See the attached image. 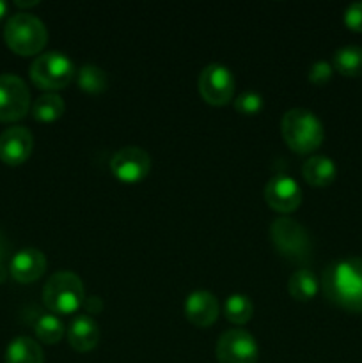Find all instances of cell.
<instances>
[{"mask_svg":"<svg viewBox=\"0 0 362 363\" xmlns=\"http://www.w3.org/2000/svg\"><path fill=\"white\" fill-rule=\"evenodd\" d=\"M41 346L31 337H16L6 350V363H43Z\"/></svg>","mask_w":362,"mask_h":363,"instance_id":"17","label":"cell"},{"mask_svg":"<svg viewBox=\"0 0 362 363\" xmlns=\"http://www.w3.org/2000/svg\"><path fill=\"white\" fill-rule=\"evenodd\" d=\"M46 272V257L38 248H25L13 255L9 262V273L16 282L32 284Z\"/></svg>","mask_w":362,"mask_h":363,"instance_id":"14","label":"cell"},{"mask_svg":"<svg viewBox=\"0 0 362 363\" xmlns=\"http://www.w3.org/2000/svg\"><path fill=\"white\" fill-rule=\"evenodd\" d=\"M234 89H236L234 74L224 64H208L199 74V92L209 105H227L234 98Z\"/></svg>","mask_w":362,"mask_h":363,"instance_id":"7","label":"cell"},{"mask_svg":"<svg viewBox=\"0 0 362 363\" xmlns=\"http://www.w3.org/2000/svg\"><path fill=\"white\" fill-rule=\"evenodd\" d=\"M344 25L353 32H362V0L351 2L344 9Z\"/></svg>","mask_w":362,"mask_h":363,"instance_id":"26","label":"cell"},{"mask_svg":"<svg viewBox=\"0 0 362 363\" xmlns=\"http://www.w3.org/2000/svg\"><path fill=\"white\" fill-rule=\"evenodd\" d=\"M259 347L254 335L247 330L233 328L220 335L216 342V360L219 363H256Z\"/></svg>","mask_w":362,"mask_h":363,"instance_id":"9","label":"cell"},{"mask_svg":"<svg viewBox=\"0 0 362 363\" xmlns=\"http://www.w3.org/2000/svg\"><path fill=\"white\" fill-rule=\"evenodd\" d=\"M66 110L64 99L55 92H46V94L39 96L32 105V116L39 123H53V121L60 119Z\"/></svg>","mask_w":362,"mask_h":363,"instance_id":"21","label":"cell"},{"mask_svg":"<svg viewBox=\"0 0 362 363\" xmlns=\"http://www.w3.org/2000/svg\"><path fill=\"white\" fill-rule=\"evenodd\" d=\"M270 236L277 252L290 261L305 262L311 257V238L305 227L297 220L287 218V216L277 218L270 227Z\"/></svg>","mask_w":362,"mask_h":363,"instance_id":"5","label":"cell"},{"mask_svg":"<svg viewBox=\"0 0 362 363\" xmlns=\"http://www.w3.org/2000/svg\"><path fill=\"white\" fill-rule=\"evenodd\" d=\"M7 9H9V6H7L6 2H2V0H0V20H2V18L6 16Z\"/></svg>","mask_w":362,"mask_h":363,"instance_id":"30","label":"cell"},{"mask_svg":"<svg viewBox=\"0 0 362 363\" xmlns=\"http://www.w3.org/2000/svg\"><path fill=\"white\" fill-rule=\"evenodd\" d=\"M327 300L348 312L362 314V257L330 262L322 277Z\"/></svg>","mask_w":362,"mask_h":363,"instance_id":"1","label":"cell"},{"mask_svg":"<svg viewBox=\"0 0 362 363\" xmlns=\"http://www.w3.org/2000/svg\"><path fill=\"white\" fill-rule=\"evenodd\" d=\"M7 254H9V245H7L6 236L0 233V284H2L7 277V269H6Z\"/></svg>","mask_w":362,"mask_h":363,"instance_id":"27","label":"cell"},{"mask_svg":"<svg viewBox=\"0 0 362 363\" xmlns=\"http://www.w3.org/2000/svg\"><path fill=\"white\" fill-rule=\"evenodd\" d=\"M151 156L142 147H123L110 160V170L114 176L126 184H135L144 179L151 170Z\"/></svg>","mask_w":362,"mask_h":363,"instance_id":"10","label":"cell"},{"mask_svg":"<svg viewBox=\"0 0 362 363\" xmlns=\"http://www.w3.org/2000/svg\"><path fill=\"white\" fill-rule=\"evenodd\" d=\"M31 92L16 74H0V123H14L27 116Z\"/></svg>","mask_w":362,"mask_h":363,"instance_id":"8","label":"cell"},{"mask_svg":"<svg viewBox=\"0 0 362 363\" xmlns=\"http://www.w3.org/2000/svg\"><path fill=\"white\" fill-rule=\"evenodd\" d=\"M14 4H16L18 7H34V6H38L39 0H32V2H21V0H18V2H14Z\"/></svg>","mask_w":362,"mask_h":363,"instance_id":"29","label":"cell"},{"mask_svg":"<svg viewBox=\"0 0 362 363\" xmlns=\"http://www.w3.org/2000/svg\"><path fill=\"white\" fill-rule=\"evenodd\" d=\"M31 80L45 91H59L64 89L77 74L75 64L67 55L60 52H46L35 57L31 64Z\"/></svg>","mask_w":362,"mask_h":363,"instance_id":"6","label":"cell"},{"mask_svg":"<svg viewBox=\"0 0 362 363\" xmlns=\"http://www.w3.org/2000/svg\"><path fill=\"white\" fill-rule=\"evenodd\" d=\"M34 330H35V337H38V339L45 344L60 342L64 337V333H66L62 321H60V319L53 314L41 315V318L38 319V323H35Z\"/></svg>","mask_w":362,"mask_h":363,"instance_id":"23","label":"cell"},{"mask_svg":"<svg viewBox=\"0 0 362 363\" xmlns=\"http://www.w3.org/2000/svg\"><path fill=\"white\" fill-rule=\"evenodd\" d=\"M265 201L273 211L286 215L302 204V188L290 174H275L265 186Z\"/></svg>","mask_w":362,"mask_h":363,"instance_id":"11","label":"cell"},{"mask_svg":"<svg viewBox=\"0 0 362 363\" xmlns=\"http://www.w3.org/2000/svg\"><path fill=\"white\" fill-rule=\"evenodd\" d=\"M34 149V137L25 126H11L0 133V160L16 167L27 162Z\"/></svg>","mask_w":362,"mask_h":363,"instance_id":"12","label":"cell"},{"mask_svg":"<svg viewBox=\"0 0 362 363\" xmlns=\"http://www.w3.org/2000/svg\"><path fill=\"white\" fill-rule=\"evenodd\" d=\"M280 133L287 147L298 155L316 151L325 138L323 123L314 112L307 108L287 110L280 121Z\"/></svg>","mask_w":362,"mask_h":363,"instance_id":"2","label":"cell"},{"mask_svg":"<svg viewBox=\"0 0 362 363\" xmlns=\"http://www.w3.org/2000/svg\"><path fill=\"white\" fill-rule=\"evenodd\" d=\"M4 41L18 55H38L48 41V30L34 14L16 13L6 21Z\"/></svg>","mask_w":362,"mask_h":363,"instance_id":"3","label":"cell"},{"mask_svg":"<svg viewBox=\"0 0 362 363\" xmlns=\"http://www.w3.org/2000/svg\"><path fill=\"white\" fill-rule=\"evenodd\" d=\"M334 66L327 60H316L311 67H309L307 78L311 84L314 85H325L332 80Z\"/></svg>","mask_w":362,"mask_h":363,"instance_id":"25","label":"cell"},{"mask_svg":"<svg viewBox=\"0 0 362 363\" xmlns=\"http://www.w3.org/2000/svg\"><path fill=\"white\" fill-rule=\"evenodd\" d=\"M43 301L46 308L55 314H73L84 307L85 289L80 277L73 272L53 273L43 289Z\"/></svg>","mask_w":362,"mask_h":363,"instance_id":"4","label":"cell"},{"mask_svg":"<svg viewBox=\"0 0 362 363\" xmlns=\"http://www.w3.org/2000/svg\"><path fill=\"white\" fill-rule=\"evenodd\" d=\"M233 105L234 110L243 116H256L265 108V98L256 91H245L238 94V98H234Z\"/></svg>","mask_w":362,"mask_h":363,"instance_id":"24","label":"cell"},{"mask_svg":"<svg viewBox=\"0 0 362 363\" xmlns=\"http://www.w3.org/2000/svg\"><path fill=\"white\" fill-rule=\"evenodd\" d=\"M99 328L91 315H78L67 330V342L78 353H89L98 346Z\"/></svg>","mask_w":362,"mask_h":363,"instance_id":"15","label":"cell"},{"mask_svg":"<svg viewBox=\"0 0 362 363\" xmlns=\"http://www.w3.org/2000/svg\"><path fill=\"white\" fill-rule=\"evenodd\" d=\"M84 307L89 314H99L103 311V301L99 296H89L85 298L84 301Z\"/></svg>","mask_w":362,"mask_h":363,"instance_id":"28","label":"cell"},{"mask_svg":"<svg viewBox=\"0 0 362 363\" xmlns=\"http://www.w3.org/2000/svg\"><path fill=\"white\" fill-rule=\"evenodd\" d=\"M224 315L233 325H247L254 315V305L247 294L234 293L224 303Z\"/></svg>","mask_w":362,"mask_h":363,"instance_id":"22","label":"cell"},{"mask_svg":"<svg viewBox=\"0 0 362 363\" xmlns=\"http://www.w3.org/2000/svg\"><path fill=\"white\" fill-rule=\"evenodd\" d=\"M220 314V303L209 291H194L185 300V315L199 328L212 326Z\"/></svg>","mask_w":362,"mask_h":363,"instance_id":"13","label":"cell"},{"mask_svg":"<svg viewBox=\"0 0 362 363\" xmlns=\"http://www.w3.org/2000/svg\"><path fill=\"white\" fill-rule=\"evenodd\" d=\"M75 80H77L78 89L87 94H102L109 87V74L96 64H84L78 67Z\"/></svg>","mask_w":362,"mask_h":363,"instance_id":"19","label":"cell"},{"mask_svg":"<svg viewBox=\"0 0 362 363\" xmlns=\"http://www.w3.org/2000/svg\"><path fill=\"white\" fill-rule=\"evenodd\" d=\"M287 291L298 301H311L319 293V280L311 269H298L290 277Z\"/></svg>","mask_w":362,"mask_h":363,"instance_id":"20","label":"cell"},{"mask_svg":"<svg viewBox=\"0 0 362 363\" xmlns=\"http://www.w3.org/2000/svg\"><path fill=\"white\" fill-rule=\"evenodd\" d=\"M302 176L307 181L311 186L323 188L329 186L334 183L337 176V167L334 163V160H330L329 156L316 155L311 156L304 162L302 165Z\"/></svg>","mask_w":362,"mask_h":363,"instance_id":"16","label":"cell"},{"mask_svg":"<svg viewBox=\"0 0 362 363\" xmlns=\"http://www.w3.org/2000/svg\"><path fill=\"white\" fill-rule=\"evenodd\" d=\"M332 66L337 73L344 74V77H362V46H341V48L334 53Z\"/></svg>","mask_w":362,"mask_h":363,"instance_id":"18","label":"cell"}]
</instances>
